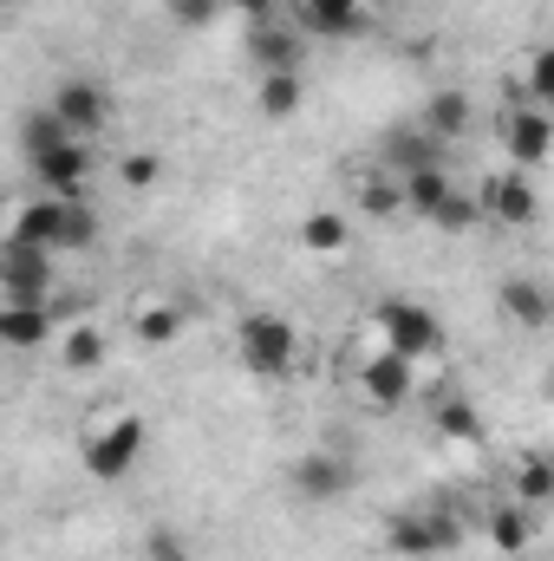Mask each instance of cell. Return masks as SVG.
Wrapping results in <instances>:
<instances>
[{"instance_id":"6da1fadb","label":"cell","mask_w":554,"mask_h":561,"mask_svg":"<svg viewBox=\"0 0 554 561\" xmlns=\"http://www.w3.org/2000/svg\"><path fill=\"white\" fill-rule=\"evenodd\" d=\"M235 346H242V366L262 373V379L293 373V359H300V333H293V320H280V313H242Z\"/></svg>"},{"instance_id":"7a4b0ae2","label":"cell","mask_w":554,"mask_h":561,"mask_svg":"<svg viewBox=\"0 0 554 561\" xmlns=\"http://www.w3.org/2000/svg\"><path fill=\"white\" fill-rule=\"evenodd\" d=\"M138 457H143V419H118L99 437H85V477H99V483H125L138 470Z\"/></svg>"},{"instance_id":"3957f363","label":"cell","mask_w":554,"mask_h":561,"mask_svg":"<svg viewBox=\"0 0 554 561\" xmlns=\"http://www.w3.org/2000/svg\"><path fill=\"white\" fill-rule=\"evenodd\" d=\"M379 333H385V353H399V359H424V353H437V340H443L437 313L417 307V300H385V307H379Z\"/></svg>"},{"instance_id":"277c9868","label":"cell","mask_w":554,"mask_h":561,"mask_svg":"<svg viewBox=\"0 0 554 561\" xmlns=\"http://www.w3.org/2000/svg\"><path fill=\"white\" fill-rule=\"evenodd\" d=\"M33 176H39L46 196L85 203V183H92V150H85V138H66V144H53V150H39L33 157Z\"/></svg>"},{"instance_id":"5b68a950","label":"cell","mask_w":554,"mask_h":561,"mask_svg":"<svg viewBox=\"0 0 554 561\" xmlns=\"http://www.w3.org/2000/svg\"><path fill=\"white\" fill-rule=\"evenodd\" d=\"M72 138H92V131H105L112 125V99H105V85L99 79H66L59 92H53V105H46Z\"/></svg>"},{"instance_id":"8992f818","label":"cell","mask_w":554,"mask_h":561,"mask_svg":"<svg viewBox=\"0 0 554 561\" xmlns=\"http://www.w3.org/2000/svg\"><path fill=\"white\" fill-rule=\"evenodd\" d=\"M0 294L7 300H26V307H46L53 294V255L46 249H0Z\"/></svg>"},{"instance_id":"52a82bcc","label":"cell","mask_w":554,"mask_h":561,"mask_svg":"<svg viewBox=\"0 0 554 561\" xmlns=\"http://www.w3.org/2000/svg\"><path fill=\"white\" fill-rule=\"evenodd\" d=\"M287 483H293L300 503H339V496L353 490V463L333 457V450H307V457L287 470Z\"/></svg>"},{"instance_id":"ba28073f","label":"cell","mask_w":554,"mask_h":561,"mask_svg":"<svg viewBox=\"0 0 554 561\" xmlns=\"http://www.w3.org/2000/svg\"><path fill=\"white\" fill-rule=\"evenodd\" d=\"M496 131H503V150H509L522 170H542V163H549L554 125H549V112H542V105H522V112H509Z\"/></svg>"},{"instance_id":"9c48e42d","label":"cell","mask_w":554,"mask_h":561,"mask_svg":"<svg viewBox=\"0 0 554 561\" xmlns=\"http://www.w3.org/2000/svg\"><path fill=\"white\" fill-rule=\"evenodd\" d=\"M476 209L496 216L503 229H522V222H535V190H529V176H489L476 190Z\"/></svg>"},{"instance_id":"30bf717a","label":"cell","mask_w":554,"mask_h":561,"mask_svg":"<svg viewBox=\"0 0 554 561\" xmlns=\"http://www.w3.org/2000/svg\"><path fill=\"white\" fill-rule=\"evenodd\" d=\"M59 216H66V203H59V196L20 203V209H13V229H7V242H13V249H46V255H53V242H59Z\"/></svg>"},{"instance_id":"8fae6325","label":"cell","mask_w":554,"mask_h":561,"mask_svg":"<svg viewBox=\"0 0 554 561\" xmlns=\"http://www.w3.org/2000/svg\"><path fill=\"white\" fill-rule=\"evenodd\" d=\"M359 26H366L359 0H300V33H313V39H346Z\"/></svg>"},{"instance_id":"7c38bea8","label":"cell","mask_w":554,"mask_h":561,"mask_svg":"<svg viewBox=\"0 0 554 561\" xmlns=\"http://www.w3.org/2000/svg\"><path fill=\"white\" fill-rule=\"evenodd\" d=\"M359 386H366V399H372V405H405V399H412V359L379 353V359H366Z\"/></svg>"},{"instance_id":"4fadbf2b","label":"cell","mask_w":554,"mask_h":561,"mask_svg":"<svg viewBox=\"0 0 554 561\" xmlns=\"http://www.w3.org/2000/svg\"><path fill=\"white\" fill-rule=\"evenodd\" d=\"M249 53L262 72H300V33L293 26H275V20L249 26Z\"/></svg>"},{"instance_id":"5bb4252c","label":"cell","mask_w":554,"mask_h":561,"mask_svg":"<svg viewBox=\"0 0 554 561\" xmlns=\"http://www.w3.org/2000/svg\"><path fill=\"white\" fill-rule=\"evenodd\" d=\"M46 333H53V313H46V307H26V300H7V307H0V346L33 353Z\"/></svg>"},{"instance_id":"9a60e30c","label":"cell","mask_w":554,"mask_h":561,"mask_svg":"<svg viewBox=\"0 0 554 561\" xmlns=\"http://www.w3.org/2000/svg\"><path fill=\"white\" fill-rule=\"evenodd\" d=\"M503 313H516L522 327H542L554 307H549V287L535 275H516V280H503Z\"/></svg>"},{"instance_id":"2e32d148","label":"cell","mask_w":554,"mask_h":561,"mask_svg":"<svg viewBox=\"0 0 554 561\" xmlns=\"http://www.w3.org/2000/svg\"><path fill=\"white\" fill-rule=\"evenodd\" d=\"M300 242H307L313 255H346L353 229H346V216H339V209H313V216L300 222Z\"/></svg>"},{"instance_id":"e0dca14e","label":"cell","mask_w":554,"mask_h":561,"mask_svg":"<svg viewBox=\"0 0 554 561\" xmlns=\"http://www.w3.org/2000/svg\"><path fill=\"white\" fill-rule=\"evenodd\" d=\"M399 190H405V203H412V209H424V216H430V209L450 196V176H443V163H417V170H405V176H399Z\"/></svg>"},{"instance_id":"ac0fdd59","label":"cell","mask_w":554,"mask_h":561,"mask_svg":"<svg viewBox=\"0 0 554 561\" xmlns=\"http://www.w3.org/2000/svg\"><path fill=\"white\" fill-rule=\"evenodd\" d=\"M307 105V79L300 72H262V112L268 118H293Z\"/></svg>"},{"instance_id":"d6986e66","label":"cell","mask_w":554,"mask_h":561,"mask_svg":"<svg viewBox=\"0 0 554 561\" xmlns=\"http://www.w3.org/2000/svg\"><path fill=\"white\" fill-rule=\"evenodd\" d=\"M424 131H430V138H457V131H470V99H463V92H437V99L424 105Z\"/></svg>"},{"instance_id":"ffe728a7","label":"cell","mask_w":554,"mask_h":561,"mask_svg":"<svg viewBox=\"0 0 554 561\" xmlns=\"http://www.w3.org/2000/svg\"><path fill=\"white\" fill-rule=\"evenodd\" d=\"M92 242H99V216H92V203H66L53 255H66V249H92Z\"/></svg>"},{"instance_id":"44dd1931","label":"cell","mask_w":554,"mask_h":561,"mask_svg":"<svg viewBox=\"0 0 554 561\" xmlns=\"http://www.w3.org/2000/svg\"><path fill=\"white\" fill-rule=\"evenodd\" d=\"M489 536H496V549H503V556H522V549H529V536H535V523H529L516 503H503V510L489 516Z\"/></svg>"},{"instance_id":"7402d4cb","label":"cell","mask_w":554,"mask_h":561,"mask_svg":"<svg viewBox=\"0 0 554 561\" xmlns=\"http://www.w3.org/2000/svg\"><path fill=\"white\" fill-rule=\"evenodd\" d=\"M430 222L437 229H450V236H470L476 222H483V209H476V196H463V190H450L437 209H430Z\"/></svg>"},{"instance_id":"603a6c76","label":"cell","mask_w":554,"mask_h":561,"mask_svg":"<svg viewBox=\"0 0 554 561\" xmlns=\"http://www.w3.org/2000/svg\"><path fill=\"white\" fill-rule=\"evenodd\" d=\"M66 138H72V131H66L53 112H26V118H20V150H26V157H39V150H53V144H66Z\"/></svg>"},{"instance_id":"cb8c5ba5","label":"cell","mask_w":554,"mask_h":561,"mask_svg":"<svg viewBox=\"0 0 554 561\" xmlns=\"http://www.w3.org/2000/svg\"><path fill=\"white\" fill-rule=\"evenodd\" d=\"M437 431L457 437V444H483V419H476L463 399H443V405H437Z\"/></svg>"},{"instance_id":"d4e9b609","label":"cell","mask_w":554,"mask_h":561,"mask_svg":"<svg viewBox=\"0 0 554 561\" xmlns=\"http://www.w3.org/2000/svg\"><path fill=\"white\" fill-rule=\"evenodd\" d=\"M99 359H105V333H99V327H72V333H66V366H72V373H92Z\"/></svg>"},{"instance_id":"484cf974","label":"cell","mask_w":554,"mask_h":561,"mask_svg":"<svg viewBox=\"0 0 554 561\" xmlns=\"http://www.w3.org/2000/svg\"><path fill=\"white\" fill-rule=\"evenodd\" d=\"M176 333H183V313H176V307H143L138 313V340L143 346H170Z\"/></svg>"},{"instance_id":"4316f807","label":"cell","mask_w":554,"mask_h":561,"mask_svg":"<svg viewBox=\"0 0 554 561\" xmlns=\"http://www.w3.org/2000/svg\"><path fill=\"white\" fill-rule=\"evenodd\" d=\"M359 196H366V209H372V216H399V209H405L399 176H366V190H359Z\"/></svg>"},{"instance_id":"83f0119b","label":"cell","mask_w":554,"mask_h":561,"mask_svg":"<svg viewBox=\"0 0 554 561\" xmlns=\"http://www.w3.org/2000/svg\"><path fill=\"white\" fill-rule=\"evenodd\" d=\"M385 542H392V556H430V536H424V516H399V523L385 529Z\"/></svg>"},{"instance_id":"f1b7e54d","label":"cell","mask_w":554,"mask_h":561,"mask_svg":"<svg viewBox=\"0 0 554 561\" xmlns=\"http://www.w3.org/2000/svg\"><path fill=\"white\" fill-rule=\"evenodd\" d=\"M516 490H522V503H549V496H554V470L542 463V457H529V463H522V477H516Z\"/></svg>"},{"instance_id":"f546056e","label":"cell","mask_w":554,"mask_h":561,"mask_svg":"<svg viewBox=\"0 0 554 561\" xmlns=\"http://www.w3.org/2000/svg\"><path fill=\"white\" fill-rule=\"evenodd\" d=\"M424 536H430V556H450V549L463 542V523L443 516V510H430V516H424Z\"/></svg>"},{"instance_id":"4dcf8cb0","label":"cell","mask_w":554,"mask_h":561,"mask_svg":"<svg viewBox=\"0 0 554 561\" xmlns=\"http://www.w3.org/2000/svg\"><path fill=\"white\" fill-rule=\"evenodd\" d=\"M143 561H189V542H183L176 529H163V523H157V529L143 536Z\"/></svg>"},{"instance_id":"1f68e13d","label":"cell","mask_w":554,"mask_h":561,"mask_svg":"<svg viewBox=\"0 0 554 561\" xmlns=\"http://www.w3.org/2000/svg\"><path fill=\"white\" fill-rule=\"evenodd\" d=\"M118 176H125V183H131V190H150V183H157V176H163V163H157V157H150V150H131V157H125V163H118Z\"/></svg>"},{"instance_id":"d6a6232c","label":"cell","mask_w":554,"mask_h":561,"mask_svg":"<svg viewBox=\"0 0 554 561\" xmlns=\"http://www.w3.org/2000/svg\"><path fill=\"white\" fill-rule=\"evenodd\" d=\"M163 7H170L176 26H209V20L222 13V0H163Z\"/></svg>"},{"instance_id":"836d02e7","label":"cell","mask_w":554,"mask_h":561,"mask_svg":"<svg viewBox=\"0 0 554 561\" xmlns=\"http://www.w3.org/2000/svg\"><path fill=\"white\" fill-rule=\"evenodd\" d=\"M529 99L549 112V99H554V53H535V59H529Z\"/></svg>"},{"instance_id":"e575fe53","label":"cell","mask_w":554,"mask_h":561,"mask_svg":"<svg viewBox=\"0 0 554 561\" xmlns=\"http://www.w3.org/2000/svg\"><path fill=\"white\" fill-rule=\"evenodd\" d=\"M222 7H235L249 26H262V20H275V0H222Z\"/></svg>"}]
</instances>
